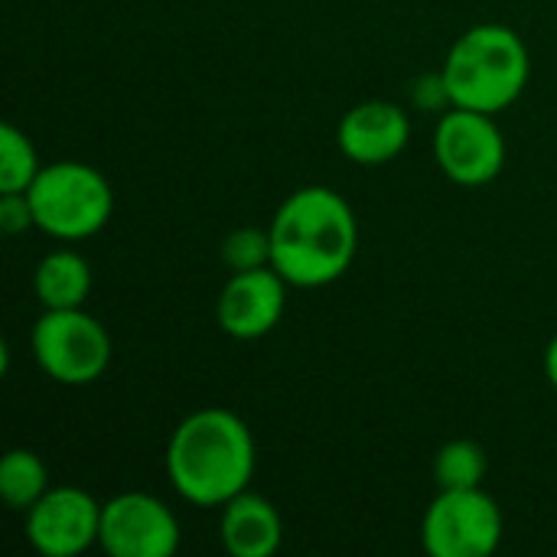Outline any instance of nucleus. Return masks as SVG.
I'll return each mask as SVG.
<instances>
[{
	"label": "nucleus",
	"instance_id": "nucleus-1",
	"mask_svg": "<svg viewBox=\"0 0 557 557\" xmlns=\"http://www.w3.org/2000/svg\"><path fill=\"white\" fill-rule=\"evenodd\" d=\"M268 232L271 268L290 287H326L356 261V212L330 186H304L290 193L274 212Z\"/></svg>",
	"mask_w": 557,
	"mask_h": 557
},
{
	"label": "nucleus",
	"instance_id": "nucleus-2",
	"mask_svg": "<svg viewBox=\"0 0 557 557\" xmlns=\"http://www.w3.org/2000/svg\"><path fill=\"white\" fill-rule=\"evenodd\" d=\"M255 434L228 408H202L176 424L166 444L173 490L199 509L225 506L255 476Z\"/></svg>",
	"mask_w": 557,
	"mask_h": 557
},
{
	"label": "nucleus",
	"instance_id": "nucleus-3",
	"mask_svg": "<svg viewBox=\"0 0 557 557\" xmlns=\"http://www.w3.org/2000/svg\"><path fill=\"white\" fill-rule=\"evenodd\" d=\"M441 72L454 108L499 114L522 98L532 75V59L512 26L480 23L450 46Z\"/></svg>",
	"mask_w": 557,
	"mask_h": 557
},
{
	"label": "nucleus",
	"instance_id": "nucleus-4",
	"mask_svg": "<svg viewBox=\"0 0 557 557\" xmlns=\"http://www.w3.org/2000/svg\"><path fill=\"white\" fill-rule=\"evenodd\" d=\"M26 196L36 228L59 242H82L98 235L114 212V193L104 173L78 160L42 166Z\"/></svg>",
	"mask_w": 557,
	"mask_h": 557
},
{
	"label": "nucleus",
	"instance_id": "nucleus-5",
	"mask_svg": "<svg viewBox=\"0 0 557 557\" xmlns=\"http://www.w3.org/2000/svg\"><path fill=\"white\" fill-rule=\"evenodd\" d=\"M29 343H33L36 366L52 382L72 388L98 382L108 372L114 352L108 330L82 307L42 310Z\"/></svg>",
	"mask_w": 557,
	"mask_h": 557
},
{
	"label": "nucleus",
	"instance_id": "nucleus-6",
	"mask_svg": "<svg viewBox=\"0 0 557 557\" xmlns=\"http://www.w3.org/2000/svg\"><path fill=\"white\" fill-rule=\"evenodd\" d=\"M421 542L431 557H490L503 542V512L483 486L441 490L424 512Z\"/></svg>",
	"mask_w": 557,
	"mask_h": 557
},
{
	"label": "nucleus",
	"instance_id": "nucleus-7",
	"mask_svg": "<svg viewBox=\"0 0 557 557\" xmlns=\"http://www.w3.org/2000/svg\"><path fill=\"white\" fill-rule=\"evenodd\" d=\"M434 160L460 186H486L506 166V137L493 114L447 108L434 127Z\"/></svg>",
	"mask_w": 557,
	"mask_h": 557
},
{
	"label": "nucleus",
	"instance_id": "nucleus-8",
	"mask_svg": "<svg viewBox=\"0 0 557 557\" xmlns=\"http://www.w3.org/2000/svg\"><path fill=\"white\" fill-rule=\"evenodd\" d=\"M173 509L150 493H121L101 506L98 545L111 557H173L180 548Z\"/></svg>",
	"mask_w": 557,
	"mask_h": 557
},
{
	"label": "nucleus",
	"instance_id": "nucleus-9",
	"mask_svg": "<svg viewBox=\"0 0 557 557\" xmlns=\"http://www.w3.org/2000/svg\"><path fill=\"white\" fill-rule=\"evenodd\" d=\"M101 503L78 486H52L26 512V539L42 557H78L98 545Z\"/></svg>",
	"mask_w": 557,
	"mask_h": 557
},
{
	"label": "nucleus",
	"instance_id": "nucleus-10",
	"mask_svg": "<svg viewBox=\"0 0 557 557\" xmlns=\"http://www.w3.org/2000/svg\"><path fill=\"white\" fill-rule=\"evenodd\" d=\"M287 281L268 264L258 271H235L215 304L219 326L232 339L268 336L287 310Z\"/></svg>",
	"mask_w": 557,
	"mask_h": 557
},
{
	"label": "nucleus",
	"instance_id": "nucleus-11",
	"mask_svg": "<svg viewBox=\"0 0 557 557\" xmlns=\"http://www.w3.org/2000/svg\"><path fill=\"white\" fill-rule=\"evenodd\" d=\"M411 140V117L392 101H362L339 121L336 144L346 160L359 166H382L395 160Z\"/></svg>",
	"mask_w": 557,
	"mask_h": 557
},
{
	"label": "nucleus",
	"instance_id": "nucleus-12",
	"mask_svg": "<svg viewBox=\"0 0 557 557\" xmlns=\"http://www.w3.org/2000/svg\"><path fill=\"white\" fill-rule=\"evenodd\" d=\"M219 535L232 557H271L284 542V522L271 499L245 490L222 506Z\"/></svg>",
	"mask_w": 557,
	"mask_h": 557
},
{
	"label": "nucleus",
	"instance_id": "nucleus-13",
	"mask_svg": "<svg viewBox=\"0 0 557 557\" xmlns=\"http://www.w3.org/2000/svg\"><path fill=\"white\" fill-rule=\"evenodd\" d=\"M33 290H36L42 310H72V307H82L88 300V294H91V268L72 248L49 251L36 264Z\"/></svg>",
	"mask_w": 557,
	"mask_h": 557
},
{
	"label": "nucleus",
	"instance_id": "nucleus-14",
	"mask_svg": "<svg viewBox=\"0 0 557 557\" xmlns=\"http://www.w3.org/2000/svg\"><path fill=\"white\" fill-rule=\"evenodd\" d=\"M49 470L33 450H7L0 460V496L13 512H29L49 493Z\"/></svg>",
	"mask_w": 557,
	"mask_h": 557
},
{
	"label": "nucleus",
	"instance_id": "nucleus-15",
	"mask_svg": "<svg viewBox=\"0 0 557 557\" xmlns=\"http://www.w3.org/2000/svg\"><path fill=\"white\" fill-rule=\"evenodd\" d=\"M490 470L486 450L476 441H450L434 457V480L441 490H476Z\"/></svg>",
	"mask_w": 557,
	"mask_h": 557
},
{
	"label": "nucleus",
	"instance_id": "nucleus-16",
	"mask_svg": "<svg viewBox=\"0 0 557 557\" xmlns=\"http://www.w3.org/2000/svg\"><path fill=\"white\" fill-rule=\"evenodd\" d=\"M42 163L33 147V140L16 127H0V193H26L33 180L39 176Z\"/></svg>",
	"mask_w": 557,
	"mask_h": 557
},
{
	"label": "nucleus",
	"instance_id": "nucleus-17",
	"mask_svg": "<svg viewBox=\"0 0 557 557\" xmlns=\"http://www.w3.org/2000/svg\"><path fill=\"white\" fill-rule=\"evenodd\" d=\"M222 261L225 268L235 271H258L271 264V232L264 228H235L222 238Z\"/></svg>",
	"mask_w": 557,
	"mask_h": 557
},
{
	"label": "nucleus",
	"instance_id": "nucleus-18",
	"mask_svg": "<svg viewBox=\"0 0 557 557\" xmlns=\"http://www.w3.org/2000/svg\"><path fill=\"white\" fill-rule=\"evenodd\" d=\"M26 228H36L29 196L26 193H0V232L20 235Z\"/></svg>",
	"mask_w": 557,
	"mask_h": 557
},
{
	"label": "nucleus",
	"instance_id": "nucleus-19",
	"mask_svg": "<svg viewBox=\"0 0 557 557\" xmlns=\"http://www.w3.org/2000/svg\"><path fill=\"white\" fill-rule=\"evenodd\" d=\"M414 104L421 111H444V104H454L450 91H447V82H444V72L424 75V78L414 82Z\"/></svg>",
	"mask_w": 557,
	"mask_h": 557
},
{
	"label": "nucleus",
	"instance_id": "nucleus-20",
	"mask_svg": "<svg viewBox=\"0 0 557 557\" xmlns=\"http://www.w3.org/2000/svg\"><path fill=\"white\" fill-rule=\"evenodd\" d=\"M545 375H548V382L557 388V333L555 339L548 343V349H545Z\"/></svg>",
	"mask_w": 557,
	"mask_h": 557
}]
</instances>
